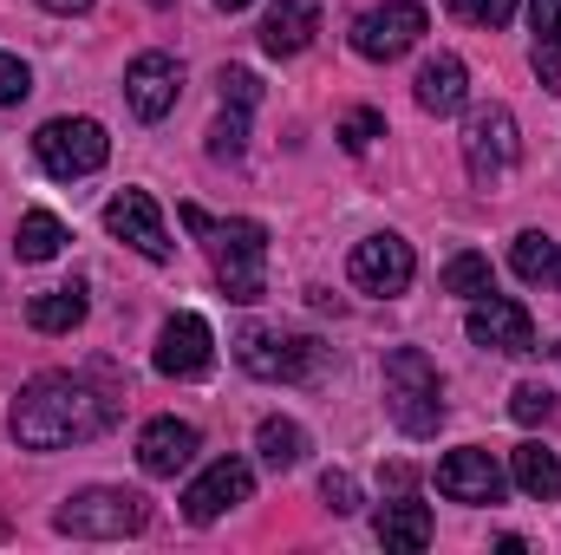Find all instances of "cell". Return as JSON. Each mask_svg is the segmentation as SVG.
<instances>
[{
    "label": "cell",
    "mask_w": 561,
    "mask_h": 555,
    "mask_svg": "<svg viewBox=\"0 0 561 555\" xmlns=\"http://www.w3.org/2000/svg\"><path fill=\"white\" fill-rule=\"evenodd\" d=\"M346 275L359 294H379V301H392V294H405L412 275H419V256H412V242L405 236H366V242H353V262H346Z\"/></svg>",
    "instance_id": "10"
},
{
    "label": "cell",
    "mask_w": 561,
    "mask_h": 555,
    "mask_svg": "<svg viewBox=\"0 0 561 555\" xmlns=\"http://www.w3.org/2000/svg\"><path fill=\"white\" fill-rule=\"evenodd\" d=\"M373 138H386V118H379V112H346V118H340V144H346L353 157H359Z\"/></svg>",
    "instance_id": "31"
},
{
    "label": "cell",
    "mask_w": 561,
    "mask_h": 555,
    "mask_svg": "<svg viewBox=\"0 0 561 555\" xmlns=\"http://www.w3.org/2000/svg\"><path fill=\"white\" fill-rule=\"evenodd\" d=\"M59 249H66V223L53 209H26L20 229H13V256L20 262H53Z\"/></svg>",
    "instance_id": "22"
},
{
    "label": "cell",
    "mask_w": 561,
    "mask_h": 555,
    "mask_svg": "<svg viewBox=\"0 0 561 555\" xmlns=\"http://www.w3.org/2000/svg\"><path fill=\"white\" fill-rule=\"evenodd\" d=\"M386 490H392V497H412V471H405V464H392V471H386Z\"/></svg>",
    "instance_id": "35"
},
{
    "label": "cell",
    "mask_w": 561,
    "mask_h": 555,
    "mask_svg": "<svg viewBox=\"0 0 561 555\" xmlns=\"http://www.w3.org/2000/svg\"><path fill=\"white\" fill-rule=\"evenodd\" d=\"M437 490L450 503H503V471H496V457L483 444H463V451H450L437 464Z\"/></svg>",
    "instance_id": "15"
},
{
    "label": "cell",
    "mask_w": 561,
    "mask_h": 555,
    "mask_svg": "<svg viewBox=\"0 0 561 555\" xmlns=\"http://www.w3.org/2000/svg\"><path fill=\"white\" fill-rule=\"evenodd\" d=\"M549 412H556V393L549 386H516L510 393V418L516 424H549Z\"/></svg>",
    "instance_id": "29"
},
{
    "label": "cell",
    "mask_w": 561,
    "mask_h": 555,
    "mask_svg": "<svg viewBox=\"0 0 561 555\" xmlns=\"http://www.w3.org/2000/svg\"><path fill=\"white\" fill-rule=\"evenodd\" d=\"M431 510L424 503H412V497H392L386 510H379V543L386 550H405V555H419V550H431Z\"/></svg>",
    "instance_id": "21"
},
{
    "label": "cell",
    "mask_w": 561,
    "mask_h": 555,
    "mask_svg": "<svg viewBox=\"0 0 561 555\" xmlns=\"http://www.w3.org/2000/svg\"><path fill=\"white\" fill-rule=\"evenodd\" d=\"M216 86H222V105H229V112H255V105H262V79H255L249 66H222Z\"/></svg>",
    "instance_id": "27"
},
{
    "label": "cell",
    "mask_w": 561,
    "mask_h": 555,
    "mask_svg": "<svg viewBox=\"0 0 561 555\" xmlns=\"http://www.w3.org/2000/svg\"><path fill=\"white\" fill-rule=\"evenodd\" d=\"M529 66H536V79H542V92H561V46H536Z\"/></svg>",
    "instance_id": "34"
},
{
    "label": "cell",
    "mask_w": 561,
    "mask_h": 555,
    "mask_svg": "<svg viewBox=\"0 0 561 555\" xmlns=\"http://www.w3.org/2000/svg\"><path fill=\"white\" fill-rule=\"evenodd\" d=\"M150 7H176V0H150Z\"/></svg>",
    "instance_id": "38"
},
{
    "label": "cell",
    "mask_w": 561,
    "mask_h": 555,
    "mask_svg": "<svg viewBox=\"0 0 561 555\" xmlns=\"http://www.w3.org/2000/svg\"><path fill=\"white\" fill-rule=\"evenodd\" d=\"M510 477H516V490L536 497V503H556L561 497V457L549 451V444H536V438L510 451Z\"/></svg>",
    "instance_id": "20"
},
{
    "label": "cell",
    "mask_w": 561,
    "mask_h": 555,
    "mask_svg": "<svg viewBox=\"0 0 561 555\" xmlns=\"http://www.w3.org/2000/svg\"><path fill=\"white\" fill-rule=\"evenodd\" d=\"M556 360H561V347H556Z\"/></svg>",
    "instance_id": "40"
},
{
    "label": "cell",
    "mask_w": 561,
    "mask_h": 555,
    "mask_svg": "<svg viewBox=\"0 0 561 555\" xmlns=\"http://www.w3.org/2000/svg\"><path fill=\"white\" fill-rule=\"evenodd\" d=\"M26 92H33V72H26V59L0 53V105H20Z\"/></svg>",
    "instance_id": "32"
},
{
    "label": "cell",
    "mask_w": 561,
    "mask_h": 555,
    "mask_svg": "<svg viewBox=\"0 0 561 555\" xmlns=\"http://www.w3.org/2000/svg\"><path fill=\"white\" fill-rule=\"evenodd\" d=\"M33 157H39V170H46V177L72 183V177L105 170L112 138H105V125H99V118H46V125L33 132Z\"/></svg>",
    "instance_id": "5"
},
{
    "label": "cell",
    "mask_w": 561,
    "mask_h": 555,
    "mask_svg": "<svg viewBox=\"0 0 561 555\" xmlns=\"http://www.w3.org/2000/svg\"><path fill=\"white\" fill-rule=\"evenodd\" d=\"M249 497H255V471H249L242 457H216V464L183 490V517H190V523H216V517L242 510Z\"/></svg>",
    "instance_id": "11"
},
{
    "label": "cell",
    "mask_w": 561,
    "mask_h": 555,
    "mask_svg": "<svg viewBox=\"0 0 561 555\" xmlns=\"http://www.w3.org/2000/svg\"><path fill=\"white\" fill-rule=\"evenodd\" d=\"M463 333L483 347V353H536V314L523 307V301H510V294H477L470 301V314H463Z\"/></svg>",
    "instance_id": "9"
},
{
    "label": "cell",
    "mask_w": 561,
    "mask_h": 555,
    "mask_svg": "<svg viewBox=\"0 0 561 555\" xmlns=\"http://www.w3.org/2000/svg\"><path fill=\"white\" fill-rule=\"evenodd\" d=\"M216 7H222V13H242V7H255V0H216Z\"/></svg>",
    "instance_id": "37"
},
{
    "label": "cell",
    "mask_w": 561,
    "mask_h": 555,
    "mask_svg": "<svg viewBox=\"0 0 561 555\" xmlns=\"http://www.w3.org/2000/svg\"><path fill=\"white\" fill-rule=\"evenodd\" d=\"M125 99H131V112H138L144 125L170 118L176 99H183V66H176L170 53H138V59L125 66Z\"/></svg>",
    "instance_id": "12"
},
{
    "label": "cell",
    "mask_w": 561,
    "mask_h": 555,
    "mask_svg": "<svg viewBox=\"0 0 561 555\" xmlns=\"http://www.w3.org/2000/svg\"><path fill=\"white\" fill-rule=\"evenodd\" d=\"M412 99H419V112H431V118H457L470 105V66L457 53H431L419 66V79H412Z\"/></svg>",
    "instance_id": "16"
},
{
    "label": "cell",
    "mask_w": 561,
    "mask_h": 555,
    "mask_svg": "<svg viewBox=\"0 0 561 555\" xmlns=\"http://www.w3.org/2000/svg\"><path fill=\"white\" fill-rule=\"evenodd\" d=\"M39 7H46V13H85L92 0H39Z\"/></svg>",
    "instance_id": "36"
},
{
    "label": "cell",
    "mask_w": 561,
    "mask_h": 555,
    "mask_svg": "<svg viewBox=\"0 0 561 555\" xmlns=\"http://www.w3.org/2000/svg\"><path fill=\"white\" fill-rule=\"evenodd\" d=\"M320 503H327L333 517H353V510H359V484H353V471H327V477H320Z\"/></svg>",
    "instance_id": "30"
},
{
    "label": "cell",
    "mask_w": 561,
    "mask_h": 555,
    "mask_svg": "<svg viewBox=\"0 0 561 555\" xmlns=\"http://www.w3.org/2000/svg\"><path fill=\"white\" fill-rule=\"evenodd\" d=\"M209 269H216V287L229 301H262L268 287V229L255 216H229V223H209Z\"/></svg>",
    "instance_id": "3"
},
{
    "label": "cell",
    "mask_w": 561,
    "mask_h": 555,
    "mask_svg": "<svg viewBox=\"0 0 561 555\" xmlns=\"http://www.w3.org/2000/svg\"><path fill=\"white\" fill-rule=\"evenodd\" d=\"M209 360H216L209 320L203 314H170L163 333H157V373L163 380H196V373H209Z\"/></svg>",
    "instance_id": "14"
},
{
    "label": "cell",
    "mask_w": 561,
    "mask_h": 555,
    "mask_svg": "<svg viewBox=\"0 0 561 555\" xmlns=\"http://www.w3.org/2000/svg\"><path fill=\"white\" fill-rule=\"evenodd\" d=\"M196 424L190 418H150L138 438V464L144 477H176V471H190L196 464Z\"/></svg>",
    "instance_id": "17"
},
{
    "label": "cell",
    "mask_w": 561,
    "mask_h": 555,
    "mask_svg": "<svg viewBox=\"0 0 561 555\" xmlns=\"http://www.w3.org/2000/svg\"><path fill=\"white\" fill-rule=\"evenodd\" d=\"M516 7H523V0H450V13H457V20L490 26V33H496V26H510V20H516Z\"/></svg>",
    "instance_id": "28"
},
{
    "label": "cell",
    "mask_w": 561,
    "mask_h": 555,
    "mask_svg": "<svg viewBox=\"0 0 561 555\" xmlns=\"http://www.w3.org/2000/svg\"><path fill=\"white\" fill-rule=\"evenodd\" d=\"M556 281H561V256H556Z\"/></svg>",
    "instance_id": "39"
},
{
    "label": "cell",
    "mask_w": 561,
    "mask_h": 555,
    "mask_svg": "<svg viewBox=\"0 0 561 555\" xmlns=\"http://www.w3.org/2000/svg\"><path fill=\"white\" fill-rule=\"evenodd\" d=\"M85 314H92V301H85V281H59V287H46V294H33V301H26V320H33V333H72Z\"/></svg>",
    "instance_id": "19"
},
{
    "label": "cell",
    "mask_w": 561,
    "mask_h": 555,
    "mask_svg": "<svg viewBox=\"0 0 561 555\" xmlns=\"http://www.w3.org/2000/svg\"><path fill=\"white\" fill-rule=\"evenodd\" d=\"M529 26L536 46H561V0H529Z\"/></svg>",
    "instance_id": "33"
},
{
    "label": "cell",
    "mask_w": 561,
    "mask_h": 555,
    "mask_svg": "<svg viewBox=\"0 0 561 555\" xmlns=\"http://www.w3.org/2000/svg\"><path fill=\"white\" fill-rule=\"evenodd\" d=\"M313 33H320V0H280L262 20V53L268 59H294V53L313 46Z\"/></svg>",
    "instance_id": "18"
},
{
    "label": "cell",
    "mask_w": 561,
    "mask_h": 555,
    "mask_svg": "<svg viewBox=\"0 0 561 555\" xmlns=\"http://www.w3.org/2000/svg\"><path fill=\"white\" fill-rule=\"evenodd\" d=\"M242 144H249V112H229V105H222V118L209 125V157H216V163H236Z\"/></svg>",
    "instance_id": "26"
},
{
    "label": "cell",
    "mask_w": 561,
    "mask_h": 555,
    "mask_svg": "<svg viewBox=\"0 0 561 555\" xmlns=\"http://www.w3.org/2000/svg\"><path fill=\"white\" fill-rule=\"evenodd\" d=\"M112 412H118V399L99 393L92 380H79V373H39V380L20 386L7 424H13L20 451H66V444L99 438L112 424Z\"/></svg>",
    "instance_id": "1"
},
{
    "label": "cell",
    "mask_w": 561,
    "mask_h": 555,
    "mask_svg": "<svg viewBox=\"0 0 561 555\" xmlns=\"http://www.w3.org/2000/svg\"><path fill=\"white\" fill-rule=\"evenodd\" d=\"M556 256H561L556 236H542V229H523V236H516V249H510V269H516L523 281H549V275H556Z\"/></svg>",
    "instance_id": "24"
},
{
    "label": "cell",
    "mask_w": 561,
    "mask_h": 555,
    "mask_svg": "<svg viewBox=\"0 0 561 555\" xmlns=\"http://www.w3.org/2000/svg\"><path fill=\"white\" fill-rule=\"evenodd\" d=\"M424 33H431V13L419 0H386V7H366L353 20V53L373 59V66H392V59H405L419 46Z\"/></svg>",
    "instance_id": "8"
},
{
    "label": "cell",
    "mask_w": 561,
    "mask_h": 555,
    "mask_svg": "<svg viewBox=\"0 0 561 555\" xmlns=\"http://www.w3.org/2000/svg\"><path fill=\"white\" fill-rule=\"evenodd\" d=\"M386 412H392V424L405 438H431L444 424V380H437L424 347L386 353Z\"/></svg>",
    "instance_id": "4"
},
{
    "label": "cell",
    "mask_w": 561,
    "mask_h": 555,
    "mask_svg": "<svg viewBox=\"0 0 561 555\" xmlns=\"http://www.w3.org/2000/svg\"><path fill=\"white\" fill-rule=\"evenodd\" d=\"M496 281H490V256H477V249H457L450 262H444V294H463V301H477V294H490Z\"/></svg>",
    "instance_id": "25"
},
{
    "label": "cell",
    "mask_w": 561,
    "mask_h": 555,
    "mask_svg": "<svg viewBox=\"0 0 561 555\" xmlns=\"http://www.w3.org/2000/svg\"><path fill=\"white\" fill-rule=\"evenodd\" d=\"M236 360L249 380H268V386H294L320 366V347L307 333H280V327H242L236 333Z\"/></svg>",
    "instance_id": "6"
},
{
    "label": "cell",
    "mask_w": 561,
    "mask_h": 555,
    "mask_svg": "<svg viewBox=\"0 0 561 555\" xmlns=\"http://www.w3.org/2000/svg\"><path fill=\"white\" fill-rule=\"evenodd\" d=\"M144 523H150V497L118 490V484H92V490H79V497H66L53 510V530L79 536V543H125Z\"/></svg>",
    "instance_id": "2"
},
{
    "label": "cell",
    "mask_w": 561,
    "mask_h": 555,
    "mask_svg": "<svg viewBox=\"0 0 561 555\" xmlns=\"http://www.w3.org/2000/svg\"><path fill=\"white\" fill-rule=\"evenodd\" d=\"M105 229L118 242H131L144 262H170V229H163V209L150 203V190H118L105 203Z\"/></svg>",
    "instance_id": "13"
},
{
    "label": "cell",
    "mask_w": 561,
    "mask_h": 555,
    "mask_svg": "<svg viewBox=\"0 0 561 555\" xmlns=\"http://www.w3.org/2000/svg\"><path fill=\"white\" fill-rule=\"evenodd\" d=\"M255 451H262L268 471H294V464L307 457V431H300L294 418H262V424H255Z\"/></svg>",
    "instance_id": "23"
},
{
    "label": "cell",
    "mask_w": 561,
    "mask_h": 555,
    "mask_svg": "<svg viewBox=\"0 0 561 555\" xmlns=\"http://www.w3.org/2000/svg\"><path fill=\"white\" fill-rule=\"evenodd\" d=\"M516 163H523L516 112H510V105H483V112H470V125H463V170H470V183H503Z\"/></svg>",
    "instance_id": "7"
}]
</instances>
